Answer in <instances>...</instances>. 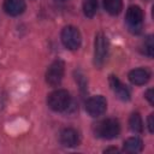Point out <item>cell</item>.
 I'll list each match as a JSON object with an SVG mask.
<instances>
[{"label":"cell","mask_w":154,"mask_h":154,"mask_svg":"<svg viewBox=\"0 0 154 154\" xmlns=\"http://www.w3.org/2000/svg\"><path fill=\"white\" fill-rule=\"evenodd\" d=\"M153 119H154V114L152 113V114H149V117H148V120H147V123H148V129H149V132H153V131H154V122H153Z\"/></svg>","instance_id":"cell-18"},{"label":"cell","mask_w":154,"mask_h":154,"mask_svg":"<svg viewBox=\"0 0 154 154\" xmlns=\"http://www.w3.org/2000/svg\"><path fill=\"white\" fill-rule=\"evenodd\" d=\"M129 125H130V129L134 131V132H142L143 131V122H142V118L138 113H132L130 116V119H129Z\"/></svg>","instance_id":"cell-14"},{"label":"cell","mask_w":154,"mask_h":154,"mask_svg":"<svg viewBox=\"0 0 154 154\" xmlns=\"http://www.w3.org/2000/svg\"><path fill=\"white\" fill-rule=\"evenodd\" d=\"M61 42L70 51L78 49L82 43V36H81L79 30L72 25L65 26L61 31Z\"/></svg>","instance_id":"cell-3"},{"label":"cell","mask_w":154,"mask_h":154,"mask_svg":"<svg viewBox=\"0 0 154 154\" xmlns=\"http://www.w3.org/2000/svg\"><path fill=\"white\" fill-rule=\"evenodd\" d=\"M47 103L51 109L55 112H63L65 111L70 103H71V96L67 90L65 89H58L52 91L47 97Z\"/></svg>","instance_id":"cell-2"},{"label":"cell","mask_w":154,"mask_h":154,"mask_svg":"<svg viewBox=\"0 0 154 154\" xmlns=\"http://www.w3.org/2000/svg\"><path fill=\"white\" fill-rule=\"evenodd\" d=\"M103 7L109 14L117 16L123 10V1L122 0H103Z\"/></svg>","instance_id":"cell-13"},{"label":"cell","mask_w":154,"mask_h":154,"mask_svg":"<svg viewBox=\"0 0 154 154\" xmlns=\"http://www.w3.org/2000/svg\"><path fill=\"white\" fill-rule=\"evenodd\" d=\"M109 85L112 88V90L114 91V94L123 101H128L130 100V91L126 88L125 84H123L119 78H117L116 76H109Z\"/></svg>","instance_id":"cell-8"},{"label":"cell","mask_w":154,"mask_h":154,"mask_svg":"<svg viewBox=\"0 0 154 154\" xmlns=\"http://www.w3.org/2000/svg\"><path fill=\"white\" fill-rule=\"evenodd\" d=\"M95 49H94V64L97 67H101L103 65V63L107 59V54H108V41L107 37L102 34L99 32L95 37Z\"/></svg>","instance_id":"cell-4"},{"label":"cell","mask_w":154,"mask_h":154,"mask_svg":"<svg viewBox=\"0 0 154 154\" xmlns=\"http://www.w3.org/2000/svg\"><path fill=\"white\" fill-rule=\"evenodd\" d=\"M60 142L65 147H76L79 143V135L75 129L66 128L60 132Z\"/></svg>","instance_id":"cell-9"},{"label":"cell","mask_w":154,"mask_h":154,"mask_svg":"<svg viewBox=\"0 0 154 154\" xmlns=\"http://www.w3.org/2000/svg\"><path fill=\"white\" fill-rule=\"evenodd\" d=\"M60 1H64V0H60Z\"/></svg>","instance_id":"cell-20"},{"label":"cell","mask_w":154,"mask_h":154,"mask_svg":"<svg viewBox=\"0 0 154 154\" xmlns=\"http://www.w3.org/2000/svg\"><path fill=\"white\" fill-rule=\"evenodd\" d=\"M125 19H126V24H128L129 29L132 32L138 34L141 31L142 24H143V11L141 10L140 6L132 5L128 8Z\"/></svg>","instance_id":"cell-6"},{"label":"cell","mask_w":154,"mask_h":154,"mask_svg":"<svg viewBox=\"0 0 154 154\" xmlns=\"http://www.w3.org/2000/svg\"><path fill=\"white\" fill-rule=\"evenodd\" d=\"M150 78V72L147 69H135L129 72V81L135 85H143Z\"/></svg>","instance_id":"cell-11"},{"label":"cell","mask_w":154,"mask_h":154,"mask_svg":"<svg viewBox=\"0 0 154 154\" xmlns=\"http://www.w3.org/2000/svg\"><path fill=\"white\" fill-rule=\"evenodd\" d=\"M4 11L10 16H19L25 11L24 0H5L4 1Z\"/></svg>","instance_id":"cell-10"},{"label":"cell","mask_w":154,"mask_h":154,"mask_svg":"<svg viewBox=\"0 0 154 154\" xmlns=\"http://www.w3.org/2000/svg\"><path fill=\"white\" fill-rule=\"evenodd\" d=\"M94 131H95V135L100 138L112 140L119 135L120 125L117 119L108 118V119H103V120L99 122L97 124H95Z\"/></svg>","instance_id":"cell-1"},{"label":"cell","mask_w":154,"mask_h":154,"mask_svg":"<svg viewBox=\"0 0 154 154\" xmlns=\"http://www.w3.org/2000/svg\"><path fill=\"white\" fill-rule=\"evenodd\" d=\"M108 152H118V149L117 148H108L105 150V153H108Z\"/></svg>","instance_id":"cell-19"},{"label":"cell","mask_w":154,"mask_h":154,"mask_svg":"<svg viewBox=\"0 0 154 154\" xmlns=\"http://www.w3.org/2000/svg\"><path fill=\"white\" fill-rule=\"evenodd\" d=\"M107 101L102 95L91 96L85 102V111L90 117H99L106 112Z\"/></svg>","instance_id":"cell-7"},{"label":"cell","mask_w":154,"mask_h":154,"mask_svg":"<svg viewBox=\"0 0 154 154\" xmlns=\"http://www.w3.org/2000/svg\"><path fill=\"white\" fill-rule=\"evenodd\" d=\"M97 11V0H85L83 2V12L87 17L91 18Z\"/></svg>","instance_id":"cell-15"},{"label":"cell","mask_w":154,"mask_h":154,"mask_svg":"<svg viewBox=\"0 0 154 154\" xmlns=\"http://www.w3.org/2000/svg\"><path fill=\"white\" fill-rule=\"evenodd\" d=\"M143 149V142L138 137H130L124 142V150L128 153H140Z\"/></svg>","instance_id":"cell-12"},{"label":"cell","mask_w":154,"mask_h":154,"mask_svg":"<svg viewBox=\"0 0 154 154\" xmlns=\"http://www.w3.org/2000/svg\"><path fill=\"white\" fill-rule=\"evenodd\" d=\"M64 72H65V64L63 60L57 59L54 60L49 67L46 71V82L52 85V87H57L61 83L63 77H64Z\"/></svg>","instance_id":"cell-5"},{"label":"cell","mask_w":154,"mask_h":154,"mask_svg":"<svg viewBox=\"0 0 154 154\" xmlns=\"http://www.w3.org/2000/svg\"><path fill=\"white\" fill-rule=\"evenodd\" d=\"M143 48H144V54H147L148 57H153V52H154V45H153V37L148 36L144 42H143Z\"/></svg>","instance_id":"cell-16"},{"label":"cell","mask_w":154,"mask_h":154,"mask_svg":"<svg viewBox=\"0 0 154 154\" xmlns=\"http://www.w3.org/2000/svg\"><path fill=\"white\" fill-rule=\"evenodd\" d=\"M144 96H146V99L149 101V103H150V105H154V97H153V89H152V88H150V89H148V90L146 91Z\"/></svg>","instance_id":"cell-17"}]
</instances>
